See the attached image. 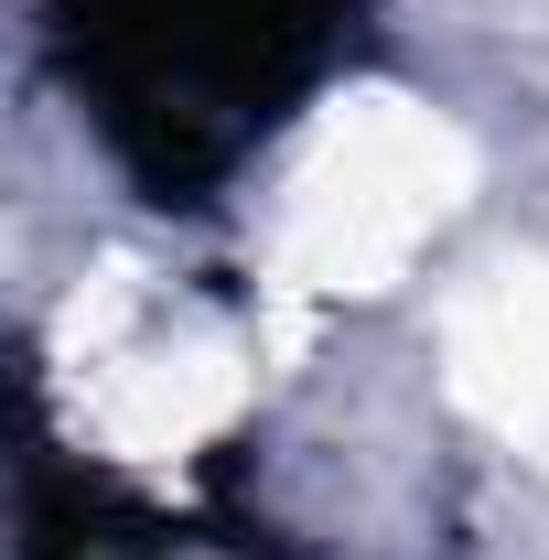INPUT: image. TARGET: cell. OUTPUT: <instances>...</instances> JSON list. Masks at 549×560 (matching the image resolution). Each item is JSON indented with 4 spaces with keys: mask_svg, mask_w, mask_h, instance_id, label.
I'll return each instance as SVG.
<instances>
[{
    "mask_svg": "<svg viewBox=\"0 0 549 560\" xmlns=\"http://www.w3.org/2000/svg\"><path fill=\"white\" fill-rule=\"evenodd\" d=\"M366 0H44L75 119L151 206H215L226 173L344 66Z\"/></svg>",
    "mask_w": 549,
    "mask_h": 560,
    "instance_id": "1",
    "label": "cell"
},
{
    "mask_svg": "<svg viewBox=\"0 0 549 560\" xmlns=\"http://www.w3.org/2000/svg\"><path fill=\"white\" fill-rule=\"evenodd\" d=\"M22 560H280L248 517H162L151 495L44 464L22 486Z\"/></svg>",
    "mask_w": 549,
    "mask_h": 560,
    "instance_id": "2",
    "label": "cell"
}]
</instances>
